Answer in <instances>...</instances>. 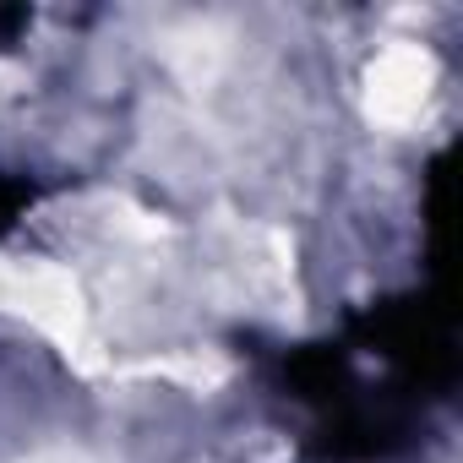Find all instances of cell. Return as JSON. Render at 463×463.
Masks as SVG:
<instances>
[{
	"instance_id": "6da1fadb",
	"label": "cell",
	"mask_w": 463,
	"mask_h": 463,
	"mask_svg": "<svg viewBox=\"0 0 463 463\" xmlns=\"http://www.w3.org/2000/svg\"><path fill=\"white\" fill-rule=\"evenodd\" d=\"M425 82H430V66H425L420 50H387L376 61V71H371V109L398 126V120H409L420 109Z\"/></svg>"
}]
</instances>
